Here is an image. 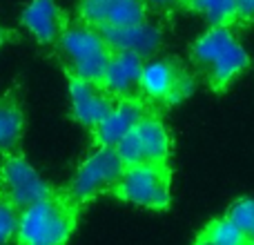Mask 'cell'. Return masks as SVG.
Segmentation results:
<instances>
[{"mask_svg": "<svg viewBox=\"0 0 254 245\" xmlns=\"http://www.w3.org/2000/svg\"><path fill=\"white\" fill-rule=\"evenodd\" d=\"M190 58L214 92H225L250 67L246 47L234 38L230 27H210L192 43Z\"/></svg>", "mask_w": 254, "mask_h": 245, "instance_id": "1", "label": "cell"}, {"mask_svg": "<svg viewBox=\"0 0 254 245\" xmlns=\"http://www.w3.org/2000/svg\"><path fill=\"white\" fill-rule=\"evenodd\" d=\"M80 207L65 194V189H54L49 196L40 198L20 212V223L16 232V245H67L76 225Z\"/></svg>", "mask_w": 254, "mask_h": 245, "instance_id": "2", "label": "cell"}, {"mask_svg": "<svg viewBox=\"0 0 254 245\" xmlns=\"http://www.w3.org/2000/svg\"><path fill=\"white\" fill-rule=\"evenodd\" d=\"M54 49L67 76L85 80H101L112 56V47L105 43L101 31L85 25L83 20H69Z\"/></svg>", "mask_w": 254, "mask_h": 245, "instance_id": "3", "label": "cell"}, {"mask_svg": "<svg viewBox=\"0 0 254 245\" xmlns=\"http://www.w3.org/2000/svg\"><path fill=\"white\" fill-rule=\"evenodd\" d=\"M194 74L174 56H152L143 62L138 96L149 107H172L194 92Z\"/></svg>", "mask_w": 254, "mask_h": 245, "instance_id": "4", "label": "cell"}, {"mask_svg": "<svg viewBox=\"0 0 254 245\" xmlns=\"http://www.w3.org/2000/svg\"><path fill=\"white\" fill-rule=\"evenodd\" d=\"M116 198L134 203L145 210L165 212L172 201V170L167 163L125 165L121 179L112 189Z\"/></svg>", "mask_w": 254, "mask_h": 245, "instance_id": "5", "label": "cell"}, {"mask_svg": "<svg viewBox=\"0 0 254 245\" xmlns=\"http://www.w3.org/2000/svg\"><path fill=\"white\" fill-rule=\"evenodd\" d=\"M123 170L125 163L119 156L116 147L96 145V149L78 165L71 183L65 187V194L83 210L87 203H92L101 194H112Z\"/></svg>", "mask_w": 254, "mask_h": 245, "instance_id": "6", "label": "cell"}, {"mask_svg": "<svg viewBox=\"0 0 254 245\" xmlns=\"http://www.w3.org/2000/svg\"><path fill=\"white\" fill-rule=\"evenodd\" d=\"M56 187L43 181V176L31 167L25 154H9L2 156L0 163V196L7 198L18 210H27L29 205L38 203L40 198L49 196Z\"/></svg>", "mask_w": 254, "mask_h": 245, "instance_id": "7", "label": "cell"}, {"mask_svg": "<svg viewBox=\"0 0 254 245\" xmlns=\"http://www.w3.org/2000/svg\"><path fill=\"white\" fill-rule=\"evenodd\" d=\"M116 152L125 165L140 163H167L172 152V138L163 121L154 112L138 121V125L116 145Z\"/></svg>", "mask_w": 254, "mask_h": 245, "instance_id": "8", "label": "cell"}, {"mask_svg": "<svg viewBox=\"0 0 254 245\" xmlns=\"http://www.w3.org/2000/svg\"><path fill=\"white\" fill-rule=\"evenodd\" d=\"M78 20L98 31L121 29L147 20L143 0H78Z\"/></svg>", "mask_w": 254, "mask_h": 245, "instance_id": "9", "label": "cell"}, {"mask_svg": "<svg viewBox=\"0 0 254 245\" xmlns=\"http://www.w3.org/2000/svg\"><path fill=\"white\" fill-rule=\"evenodd\" d=\"M69 80V98H71V116L80 127L92 131L98 125L110 110L116 105L119 98H114L101 80H85L67 76Z\"/></svg>", "mask_w": 254, "mask_h": 245, "instance_id": "10", "label": "cell"}, {"mask_svg": "<svg viewBox=\"0 0 254 245\" xmlns=\"http://www.w3.org/2000/svg\"><path fill=\"white\" fill-rule=\"evenodd\" d=\"M149 112H152V107L140 96L119 98L116 105L110 110V114L92 129L94 143L105 145V147H116V145L138 125V121L143 119V116H147Z\"/></svg>", "mask_w": 254, "mask_h": 245, "instance_id": "11", "label": "cell"}, {"mask_svg": "<svg viewBox=\"0 0 254 245\" xmlns=\"http://www.w3.org/2000/svg\"><path fill=\"white\" fill-rule=\"evenodd\" d=\"M20 20L40 45H49V47L58 43L65 27L69 25L65 9L56 0H31V2H27Z\"/></svg>", "mask_w": 254, "mask_h": 245, "instance_id": "12", "label": "cell"}, {"mask_svg": "<svg viewBox=\"0 0 254 245\" xmlns=\"http://www.w3.org/2000/svg\"><path fill=\"white\" fill-rule=\"evenodd\" d=\"M143 62H145L143 58L136 56L134 52L112 49V56L105 67V74H103V78H101V85L114 98L138 96Z\"/></svg>", "mask_w": 254, "mask_h": 245, "instance_id": "13", "label": "cell"}, {"mask_svg": "<svg viewBox=\"0 0 254 245\" xmlns=\"http://www.w3.org/2000/svg\"><path fill=\"white\" fill-rule=\"evenodd\" d=\"M101 34L112 49L134 52L143 61L156 56L163 45L161 29L147 20L138 22V25H131V27H121V29H107V31H101Z\"/></svg>", "mask_w": 254, "mask_h": 245, "instance_id": "14", "label": "cell"}, {"mask_svg": "<svg viewBox=\"0 0 254 245\" xmlns=\"http://www.w3.org/2000/svg\"><path fill=\"white\" fill-rule=\"evenodd\" d=\"M22 134H25L22 98L16 89H9L0 96V156L22 152Z\"/></svg>", "mask_w": 254, "mask_h": 245, "instance_id": "15", "label": "cell"}, {"mask_svg": "<svg viewBox=\"0 0 254 245\" xmlns=\"http://www.w3.org/2000/svg\"><path fill=\"white\" fill-rule=\"evenodd\" d=\"M185 7L205 16L210 27H232L237 22V2L234 0H188Z\"/></svg>", "mask_w": 254, "mask_h": 245, "instance_id": "16", "label": "cell"}, {"mask_svg": "<svg viewBox=\"0 0 254 245\" xmlns=\"http://www.w3.org/2000/svg\"><path fill=\"white\" fill-rule=\"evenodd\" d=\"M203 234L214 245H248L246 232H241V230H239L232 221L225 219V216L212 219L210 223L203 228Z\"/></svg>", "mask_w": 254, "mask_h": 245, "instance_id": "17", "label": "cell"}, {"mask_svg": "<svg viewBox=\"0 0 254 245\" xmlns=\"http://www.w3.org/2000/svg\"><path fill=\"white\" fill-rule=\"evenodd\" d=\"M18 223H20V210L7 198L0 196V245H9L16 241Z\"/></svg>", "mask_w": 254, "mask_h": 245, "instance_id": "18", "label": "cell"}, {"mask_svg": "<svg viewBox=\"0 0 254 245\" xmlns=\"http://www.w3.org/2000/svg\"><path fill=\"white\" fill-rule=\"evenodd\" d=\"M225 219L232 221L241 232H250L254 228V198H237L225 212Z\"/></svg>", "mask_w": 254, "mask_h": 245, "instance_id": "19", "label": "cell"}, {"mask_svg": "<svg viewBox=\"0 0 254 245\" xmlns=\"http://www.w3.org/2000/svg\"><path fill=\"white\" fill-rule=\"evenodd\" d=\"M237 2V20L250 25L254 22V0H234Z\"/></svg>", "mask_w": 254, "mask_h": 245, "instance_id": "20", "label": "cell"}, {"mask_svg": "<svg viewBox=\"0 0 254 245\" xmlns=\"http://www.w3.org/2000/svg\"><path fill=\"white\" fill-rule=\"evenodd\" d=\"M145 7H154V9H161V11H172L176 7H185L188 0H143Z\"/></svg>", "mask_w": 254, "mask_h": 245, "instance_id": "21", "label": "cell"}, {"mask_svg": "<svg viewBox=\"0 0 254 245\" xmlns=\"http://www.w3.org/2000/svg\"><path fill=\"white\" fill-rule=\"evenodd\" d=\"M192 245H214V243H212V241H210V239H207V237H205V234H203V232H201V234H198V237H196V239H194V243H192Z\"/></svg>", "mask_w": 254, "mask_h": 245, "instance_id": "22", "label": "cell"}, {"mask_svg": "<svg viewBox=\"0 0 254 245\" xmlns=\"http://www.w3.org/2000/svg\"><path fill=\"white\" fill-rule=\"evenodd\" d=\"M9 38H11V31H9V29H4V27H0V47H2V45L7 43Z\"/></svg>", "mask_w": 254, "mask_h": 245, "instance_id": "23", "label": "cell"}, {"mask_svg": "<svg viewBox=\"0 0 254 245\" xmlns=\"http://www.w3.org/2000/svg\"><path fill=\"white\" fill-rule=\"evenodd\" d=\"M246 239H248V245H254V228H252L250 232L246 234Z\"/></svg>", "mask_w": 254, "mask_h": 245, "instance_id": "24", "label": "cell"}]
</instances>
